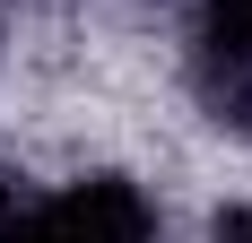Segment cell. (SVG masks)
Instances as JSON below:
<instances>
[{
	"label": "cell",
	"instance_id": "6da1fadb",
	"mask_svg": "<svg viewBox=\"0 0 252 243\" xmlns=\"http://www.w3.org/2000/svg\"><path fill=\"white\" fill-rule=\"evenodd\" d=\"M0 243H157V209L113 174L70 182L52 200H18L0 182Z\"/></svg>",
	"mask_w": 252,
	"mask_h": 243
},
{
	"label": "cell",
	"instance_id": "7a4b0ae2",
	"mask_svg": "<svg viewBox=\"0 0 252 243\" xmlns=\"http://www.w3.org/2000/svg\"><path fill=\"white\" fill-rule=\"evenodd\" d=\"M200 35H209V52L252 61V0H200Z\"/></svg>",
	"mask_w": 252,
	"mask_h": 243
},
{
	"label": "cell",
	"instance_id": "3957f363",
	"mask_svg": "<svg viewBox=\"0 0 252 243\" xmlns=\"http://www.w3.org/2000/svg\"><path fill=\"white\" fill-rule=\"evenodd\" d=\"M209 243H252V200H244V209H218V226H209Z\"/></svg>",
	"mask_w": 252,
	"mask_h": 243
}]
</instances>
